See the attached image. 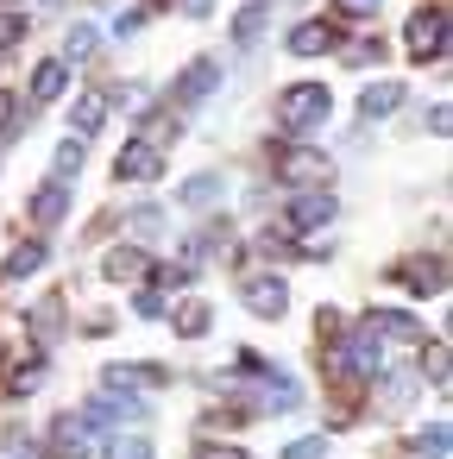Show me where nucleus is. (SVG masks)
Returning a JSON list of instances; mask_svg holds the SVG:
<instances>
[{
    "label": "nucleus",
    "instance_id": "1",
    "mask_svg": "<svg viewBox=\"0 0 453 459\" xmlns=\"http://www.w3.org/2000/svg\"><path fill=\"white\" fill-rule=\"evenodd\" d=\"M321 120H327V89H321V82H296V89L277 95V126H283V133H309V126H321Z\"/></svg>",
    "mask_w": 453,
    "mask_h": 459
},
{
    "label": "nucleus",
    "instance_id": "2",
    "mask_svg": "<svg viewBox=\"0 0 453 459\" xmlns=\"http://www.w3.org/2000/svg\"><path fill=\"white\" fill-rule=\"evenodd\" d=\"M277 158V177L290 183V189H321L327 177H334V164L321 158V152H309V145H283V152H271Z\"/></svg>",
    "mask_w": 453,
    "mask_h": 459
},
{
    "label": "nucleus",
    "instance_id": "3",
    "mask_svg": "<svg viewBox=\"0 0 453 459\" xmlns=\"http://www.w3.org/2000/svg\"><path fill=\"white\" fill-rule=\"evenodd\" d=\"M409 57H422V64H440L447 57V7H422L415 20H409Z\"/></svg>",
    "mask_w": 453,
    "mask_h": 459
},
{
    "label": "nucleus",
    "instance_id": "4",
    "mask_svg": "<svg viewBox=\"0 0 453 459\" xmlns=\"http://www.w3.org/2000/svg\"><path fill=\"white\" fill-rule=\"evenodd\" d=\"M114 177H126V183H152V177H164L158 145H152V139H133V145L114 158Z\"/></svg>",
    "mask_w": 453,
    "mask_h": 459
},
{
    "label": "nucleus",
    "instance_id": "5",
    "mask_svg": "<svg viewBox=\"0 0 453 459\" xmlns=\"http://www.w3.org/2000/svg\"><path fill=\"white\" fill-rule=\"evenodd\" d=\"M240 296H246V308H252V315H265V321H277V315L290 308L283 277H246V283H240Z\"/></svg>",
    "mask_w": 453,
    "mask_h": 459
},
{
    "label": "nucleus",
    "instance_id": "6",
    "mask_svg": "<svg viewBox=\"0 0 453 459\" xmlns=\"http://www.w3.org/2000/svg\"><path fill=\"white\" fill-rule=\"evenodd\" d=\"M396 283L415 290V296H440L447 290V264L440 258H409V264H396Z\"/></svg>",
    "mask_w": 453,
    "mask_h": 459
},
{
    "label": "nucleus",
    "instance_id": "7",
    "mask_svg": "<svg viewBox=\"0 0 453 459\" xmlns=\"http://www.w3.org/2000/svg\"><path fill=\"white\" fill-rule=\"evenodd\" d=\"M365 327H371L378 340H403V346H415V340H422V321H415V315H403V308H371V315H365Z\"/></svg>",
    "mask_w": 453,
    "mask_h": 459
},
{
    "label": "nucleus",
    "instance_id": "8",
    "mask_svg": "<svg viewBox=\"0 0 453 459\" xmlns=\"http://www.w3.org/2000/svg\"><path fill=\"white\" fill-rule=\"evenodd\" d=\"M214 82H221V64H214V57H196V64L183 70V82H177V108H196Z\"/></svg>",
    "mask_w": 453,
    "mask_h": 459
},
{
    "label": "nucleus",
    "instance_id": "9",
    "mask_svg": "<svg viewBox=\"0 0 453 459\" xmlns=\"http://www.w3.org/2000/svg\"><path fill=\"white\" fill-rule=\"evenodd\" d=\"M327 221H334V195H327V189H309V195H296V202H290V227H296V233L327 227Z\"/></svg>",
    "mask_w": 453,
    "mask_h": 459
},
{
    "label": "nucleus",
    "instance_id": "10",
    "mask_svg": "<svg viewBox=\"0 0 453 459\" xmlns=\"http://www.w3.org/2000/svg\"><path fill=\"white\" fill-rule=\"evenodd\" d=\"M334 45H340V32H334L327 20H309V26L290 32V51H296V57H321V51H334Z\"/></svg>",
    "mask_w": 453,
    "mask_h": 459
},
{
    "label": "nucleus",
    "instance_id": "11",
    "mask_svg": "<svg viewBox=\"0 0 453 459\" xmlns=\"http://www.w3.org/2000/svg\"><path fill=\"white\" fill-rule=\"evenodd\" d=\"M64 208H70V183H64V177H57V183H45V189L32 195V221H39V227H57V221H64Z\"/></svg>",
    "mask_w": 453,
    "mask_h": 459
},
{
    "label": "nucleus",
    "instance_id": "12",
    "mask_svg": "<svg viewBox=\"0 0 453 459\" xmlns=\"http://www.w3.org/2000/svg\"><path fill=\"white\" fill-rule=\"evenodd\" d=\"M170 384L158 365H108V390H158Z\"/></svg>",
    "mask_w": 453,
    "mask_h": 459
},
{
    "label": "nucleus",
    "instance_id": "13",
    "mask_svg": "<svg viewBox=\"0 0 453 459\" xmlns=\"http://www.w3.org/2000/svg\"><path fill=\"white\" fill-rule=\"evenodd\" d=\"M403 108V82H371L365 95H359V114L365 120H384V114H396Z\"/></svg>",
    "mask_w": 453,
    "mask_h": 459
},
{
    "label": "nucleus",
    "instance_id": "14",
    "mask_svg": "<svg viewBox=\"0 0 453 459\" xmlns=\"http://www.w3.org/2000/svg\"><path fill=\"white\" fill-rule=\"evenodd\" d=\"M101 120H108V95H76V108H70V126H76V139H89V133H101Z\"/></svg>",
    "mask_w": 453,
    "mask_h": 459
},
{
    "label": "nucleus",
    "instance_id": "15",
    "mask_svg": "<svg viewBox=\"0 0 453 459\" xmlns=\"http://www.w3.org/2000/svg\"><path fill=\"white\" fill-rule=\"evenodd\" d=\"M221 195H227V183H221L214 170H202V177H189V183L177 189V202H183V208H214Z\"/></svg>",
    "mask_w": 453,
    "mask_h": 459
},
{
    "label": "nucleus",
    "instance_id": "16",
    "mask_svg": "<svg viewBox=\"0 0 453 459\" xmlns=\"http://www.w3.org/2000/svg\"><path fill=\"white\" fill-rule=\"evenodd\" d=\"M114 283H133V277H145L152 264H145V252H133V246H120V252H108V264H101Z\"/></svg>",
    "mask_w": 453,
    "mask_h": 459
},
{
    "label": "nucleus",
    "instance_id": "17",
    "mask_svg": "<svg viewBox=\"0 0 453 459\" xmlns=\"http://www.w3.org/2000/svg\"><path fill=\"white\" fill-rule=\"evenodd\" d=\"M265 20H271V7H265V0H252V7H240V20H233V45H258Z\"/></svg>",
    "mask_w": 453,
    "mask_h": 459
},
{
    "label": "nucleus",
    "instance_id": "18",
    "mask_svg": "<svg viewBox=\"0 0 453 459\" xmlns=\"http://www.w3.org/2000/svg\"><path fill=\"white\" fill-rule=\"evenodd\" d=\"M95 45H101V32H95V26H70V32H64V64H89V57H95Z\"/></svg>",
    "mask_w": 453,
    "mask_h": 459
},
{
    "label": "nucleus",
    "instance_id": "19",
    "mask_svg": "<svg viewBox=\"0 0 453 459\" xmlns=\"http://www.w3.org/2000/svg\"><path fill=\"white\" fill-rule=\"evenodd\" d=\"M64 82H70V64L57 57V64H45V70L32 76V101H57V95H64Z\"/></svg>",
    "mask_w": 453,
    "mask_h": 459
},
{
    "label": "nucleus",
    "instance_id": "20",
    "mask_svg": "<svg viewBox=\"0 0 453 459\" xmlns=\"http://www.w3.org/2000/svg\"><path fill=\"white\" fill-rule=\"evenodd\" d=\"M208 321H214V315H208V302H183V308H177V333H183V340H202V333H208Z\"/></svg>",
    "mask_w": 453,
    "mask_h": 459
},
{
    "label": "nucleus",
    "instance_id": "21",
    "mask_svg": "<svg viewBox=\"0 0 453 459\" xmlns=\"http://www.w3.org/2000/svg\"><path fill=\"white\" fill-rule=\"evenodd\" d=\"M45 264V246L39 239H26V246H13V258H7V277H32Z\"/></svg>",
    "mask_w": 453,
    "mask_h": 459
},
{
    "label": "nucleus",
    "instance_id": "22",
    "mask_svg": "<svg viewBox=\"0 0 453 459\" xmlns=\"http://www.w3.org/2000/svg\"><path fill=\"white\" fill-rule=\"evenodd\" d=\"M57 446H64L70 459H76V453H89V421H83V415H76V421L64 415V421H57Z\"/></svg>",
    "mask_w": 453,
    "mask_h": 459
},
{
    "label": "nucleus",
    "instance_id": "23",
    "mask_svg": "<svg viewBox=\"0 0 453 459\" xmlns=\"http://www.w3.org/2000/svg\"><path fill=\"white\" fill-rule=\"evenodd\" d=\"M39 384H45V365H39V359H32V365H13V371H7V390H13V396H32Z\"/></svg>",
    "mask_w": 453,
    "mask_h": 459
},
{
    "label": "nucleus",
    "instance_id": "24",
    "mask_svg": "<svg viewBox=\"0 0 453 459\" xmlns=\"http://www.w3.org/2000/svg\"><path fill=\"white\" fill-rule=\"evenodd\" d=\"M447 446H453V440H447V421H434V428L415 434V453H422V459H447Z\"/></svg>",
    "mask_w": 453,
    "mask_h": 459
},
{
    "label": "nucleus",
    "instance_id": "25",
    "mask_svg": "<svg viewBox=\"0 0 453 459\" xmlns=\"http://www.w3.org/2000/svg\"><path fill=\"white\" fill-rule=\"evenodd\" d=\"M265 403H271V409H296V384L271 371V377H265Z\"/></svg>",
    "mask_w": 453,
    "mask_h": 459
},
{
    "label": "nucleus",
    "instance_id": "26",
    "mask_svg": "<svg viewBox=\"0 0 453 459\" xmlns=\"http://www.w3.org/2000/svg\"><path fill=\"white\" fill-rule=\"evenodd\" d=\"M108 459H152V440H145V434H126V440H108Z\"/></svg>",
    "mask_w": 453,
    "mask_h": 459
},
{
    "label": "nucleus",
    "instance_id": "27",
    "mask_svg": "<svg viewBox=\"0 0 453 459\" xmlns=\"http://www.w3.org/2000/svg\"><path fill=\"white\" fill-rule=\"evenodd\" d=\"M76 170H83V139H64V145H57V177L70 183Z\"/></svg>",
    "mask_w": 453,
    "mask_h": 459
},
{
    "label": "nucleus",
    "instance_id": "28",
    "mask_svg": "<svg viewBox=\"0 0 453 459\" xmlns=\"http://www.w3.org/2000/svg\"><path fill=\"white\" fill-rule=\"evenodd\" d=\"M20 39H26V20H20L13 7H0V51H13Z\"/></svg>",
    "mask_w": 453,
    "mask_h": 459
},
{
    "label": "nucleus",
    "instance_id": "29",
    "mask_svg": "<svg viewBox=\"0 0 453 459\" xmlns=\"http://www.w3.org/2000/svg\"><path fill=\"white\" fill-rule=\"evenodd\" d=\"M447 371H453V365H447V346L434 340V346H428V377H434L440 390H447Z\"/></svg>",
    "mask_w": 453,
    "mask_h": 459
},
{
    "label": "nucleus",
    "instance_id": "30",
    "mask_svg": "<svg viewBox=\"0 0 453 459\" xmlns=\"http://www.w3.org/2000/svg\"><path fill=\"white\" fill-rule=\"evenodd\" d=\"M158 227H164V214H158V208H133V233H145V239H152Z\"/></svg>",
    "mask_w": 453,
    "mask_h": 459
},
{
    "label": "nucleus",
    "instance_id": "31",
    "mask_svg": "<svg viewBox=\"0 0 453 459\" xmlns=\"http://www.w3.org/2000/svg\"><path fill=\"white\" fill-rule=\"evenodd\" d=\"M32 327H39V340H51V333H57V302H39V315H32Z\"/></svg>",
    "mask_w": 453,
    "mask_h": 459
},
{
    "label": "nucleus",
    "instance_id": "32",
    "mask_svg": "<svg viewBox=\"0 0 453 459\" xmlns=\"http://www.w3.org/2000/svg\"><path fill=\"white\" fill-rule=\"evenodd\" d=\"M321 453H327V440H321V434H309V440H296L283 459H321Z\"/></svg>",
    "mask_w": 453,
    "mask_h": 459
},
{
    "label": "nucleus",
    "instance_id": "33",
    "mask_svg": "<svg viewBox=\"0 0 453 459\" xmlns=\"http://www.w3.org/2000/svg\"><path fill=\"white\" fill-rule=\"evenodd\" d=\"M0 133H26V114H13V95H0Z\"/></svg>",
    "mask_w": 453,
    "mask_h": 459
},
{
    "label": "nucleus",
    "instance_id": "34",
    "mask_svg": "<svg viewBox=\"0 0 453 459\" xmlns=\"http://www.w3.org/2000/svg\"><path fill=\"white\" fill-rule=\"evenodd\" d=\"M196 459H246V453H240V446H214V440H208V446H196Z\"/></svg>",
    "mask_w": 453,
    "mask_h": 459
},
{
    "label": "nucleus",
    "instance_id": "35",
    "mask_svg": "<svg viewBox=\"0 0 453 459\" xmlns=\"http://www.w3.org/2000/svg\"><path fill=\"white\" fill-rule=\"evenodd\" d=\"M139 315H164V290H145L139 296Z\"/></svg>",
    "mask_w": 453,
    "mask_h": 459
},
{
    "label": "nucleus",
    "instance_id": "36",
    "mask_svg": "<svg viewBox=\"0 0 453 459\" xmlns=\"http://www.w3.org/2000/svg\"><path fill=\"white\" fill-rule=\"evenodd\" d=\"M340 7H346V13L359 20V13H371V7H378V0H340Z\"/></svg>",
    "mask_w": 453,
    "mask_h": 459
},
{
    "label": "nucleus",
    "instance_id": "37",
    "mask_svg": "<svg viewBox=\"0 0 453 459\" xmlns=\"http://www.w3.org/2000/svg\"><path fill=\"white\" fill-rule=\"evenodd\" d=\"M208 7H214V0H183V13H189V20H202Z\"/></svg>",
    "mask_w": 453,
    "mask_h": 459
},
{
    "label": "nucleus",
    "instance_id": "38",
    "mask_svg": "<svg viewBox=\"0 0 453 459\" xmlns=\"http://www.w3.org/2000/svg\"><path fill=\"white\" fill-rule=\"evenodd\" d=\"M0 7H20V0H0Z\"/></svg>",
    "mask_w": 453,
    "mask_h": 459
},
{
    "label": "nucleus",
    "instance_id": "39",
    "mask_svg": "<svg viewBox=\"0 0 453 459\" xmlns=\"http://www.w3.org/2000/svg\"><path fill=\"white\" fill-rule=\"evenodd\" d=\"M45 7H64V0H45Z\"/></svg>",
    "mask_w": 453,
    "mask_h": 459
}]
</instances>
